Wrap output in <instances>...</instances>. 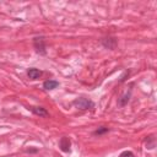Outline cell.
Returning <instances> with one entry per match:
<instances>
[{"instance_id":"2","label":"cell","mask_w":157,"mask_h":157,"mask_svg":"<svg viewBox=\"0 0 157 157\" xmlns=\"http://www.w3.org/2000/svg\"><path fill=\"white\" fill-rule=\"evenodd\" d=\"M33 47L36 49V52L40 55H45L47 54V47H45V39L44 37H34L33 38Z\"/></svg>"},{"instance_id":"6","label":"cell","mask_w":157,"mask_h":157,"mask_svg":"<svg viewBox=\"0 0 157 157\" xmlns=\"http://www.w3.org/2000/svg\"><path fill=\"white\" fill-rule=\"evenodd\" d=\"M130 96H131V88L126 90V91L118 98V105H119V107H125V105L128 104L129 99H130Z\"/></svg>"},{"instance_id":"7","label":"cell","mask_w":157,"mask_h":157,"mask_svg":"<svg viewBox=\"0 0 157 157\" xmlns=\"http://www.w3.org/2000/svg\"><path fill=\"white\" fill-rule=\"evenodd\" d=\"M42 75H43V71L39 70V69H37V67H29L27 70V76L31 80H38Z\"/></svg>"},{"instance_id":"9","label":"cell","mask_w":157,"mask_h":157,"mask_svg":"<svg viewBox=\"0 0 157 157\" xmlns=\"http://www.w3.org/2000/svg\"><path fill=\"white\" fill-rule=\"evenodd\" d=\"M145 142H146V148H148V150H152V148H155V146H156V139H155V136L153 135H151V136H147L146 139H145Z\"/></svg>"},{"instance_id":"3","label":"cell","mask_w":157,"mask_h":157,"mask_svg":"<svg viewBox=\"0 0 157 157\" xmlns=\"http://www.w3.org/2000/svg\"><path fill=\"white\" fill-rule=\"evenodd\" d=\"M101 44H102V45H103L105 49L113 50V49H115V48H117L118 40H117V38H115V37H112V36H109V37H105V38H103V39L101 40Z\"/></svg>"},{"instance_id":"4","label":"cell","mask_w":157,"mask_h":157,"mask_svg":"<svg viewBox=\"0 0 157 157\" xmlns=\"http://www.w3.org/2000/svg\"><path fill=\"white\" fill-rule=\"evenodd\" d=\"M59 147H60V150L63 151V152H65V153H67V152H70L71 151V141H70V139L69 137H66V136H63L61 139H60V141H59Z\"/></svg>"},{"instance_id":"11","label":"cell","mask_w":157,"mask_h":157,"mask_svg":"<svg viewBox=\"0 0 157 157\" xmlns=\"http://www.w3.org/2000/svg\"><path fill=\"white\" fill-rule=\"evenodd\" d=\"M118 157H135V155H134V152L126 150V151H123Z\"/></svg>"},{"instance_id":"10","label":"cell","mask_w":157,"mask_h":157,"mask_svg":"<svg viewBox=\"0 0 157 157\" xmlns=\"http://www.w3.org/2000/svg\"><path fill=\"white\" fill-rule=\"evenodd\" d=\"M108 131H109V128H107V126H101V128H98L97 130L93 131V135L101 136V135H103V134H105V132H108Z\"/></svg>"},{"instance_id":"5","label":"cell","mask_w":157,"mask_h":157,"mask_svg":"<svg viewBox=\"0 0 157 157\" xmlns=\"http://www.w3.org/2000/svg\"><path fill=\"white\" fill-rule=\"evenodd\" d=\"M28 109H31V112L33 114L38 115L39 118H48L49 117V112L43 107H29Z\"/></svg>"},{"instance_id":"1","label":"cell","mask_w":157,"mask_h":157,"mask_svg":"<svg viewBox=\"0 0 157 157\" xmlns=\"http://www.w3.org/2000/svg\"><path fill=\"white\" fill-rule=\"evenodd\" d=\"M72 104L77 109H80V110H87V109H92L94 107V103L90 98H86V97H78V98H76L72 102Z\"/></svg>"},{"instance_id":"8","label":"cell","mask_w":157,"mask_h":157,"mask_svg":"<svg viewBox=\"0 0 157 157\" xmlns=\"http://www.w3.org/2000/svg\"><path fill=\"white\" fill-rule=\"evenodd\" d=\"M58 86H59V82L56 80H47V81L43 82V88L47 90V91L55 90Z\"/></svg>"}]
</instances>
